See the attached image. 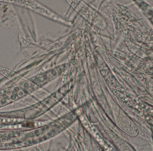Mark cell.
Returning <instances> with one entry per match:
<instances>
[{
    "instance_id": "obj_1",
    "label": "cell",
    "mask_w": 153,
    "mask_h": 151,
    "mask_svg": "<svg viewBox=\"0 0 153 151\" xmlns=\"http://www.w3.org/2000/svg\"><path fill=\"white\" fill-rule=\"evenodd\" d=\"M0 1H6L11 2V0H0Z\"/></svg>"
}]
</instances>
